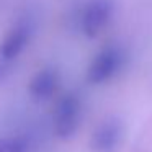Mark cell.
Here are the masks:
<instances>
[{"instance_id":"cell-1","label":"cell","mask_w":152,"mask_h":152,"mask_svg":"<svg viewBox=\"0 0 152 152\" xmlns=\"http://www.w3.org/2000/svg\"><path fill=\"white\" fill-rule=\"evenodd\" d=\"M126 62V54L119 46H106L93 57L87 70V80L90 83H105L111 80Z\"/></svg>"},{"instance_id":"cell-2","label":"cell","mask_w":152,"mask_h":152,"mask_svg":"<svg viewBox=\"0 0 152 152\" xmlns=\"http://www.w3.org/2000/svg\"><path fill=\"white\" fill-rule=\"evenodd\" d=\"M82 119V102L75 93H66L57 102L53 115L54 132L61 139H70L77 132Z\"/></svg>"},{"instance_id":"cell-3","label":"cell","mask_w":152,"mask_h":152,"mask_svg":"<svg viewBox=\"0 0 152 152\" xmlns=\"http://www.w3.org/2000/svg\"><path fill=\"white\" fill-rule=\"evenodd\" d=\"M34 18L33 15L26 13L17 21L13 28L7 33L5 39L0 44V57L5 61H13L25 51V48L30 44L34 33Z\"/></svg>"},{"instance_id":"cell-4","label":"cell","mask_w":152,"mask_h":152,"mask_svg":"<svg viewBox=\"0 0 152 152\" xmlns=\"http://www.w3.org/2000/svg\"><path fill=\"white\" fill-rule=\"evenodd\" d=\"M111 17H113L111 0H90L82 10L80 28H82L85 36L95 38L110 23Z\"/></svg>"},{"instance_id":"cell-5","label":"cell","mask_w":152,"mask_h":152,"mask_svg":"<svg viewBox=\"0 0 152 152\" xmlns=\"http://www.w3.org/2000/svg\"><path fill=\"white\" fill-rule=\"evenodd\" d=\"M123 123L116 118H108L95 128L90 145L95 152H116L123 139Z\"/></svg>"},{"instance_id":"cell-6","label":"cell","mask_w":152,"mask_h":152,"mask_svg":"<svg viewBox=\"0 0 152 152\" xmlns=\"http://www.w3.org/2000/svg\"><path fill=\"white\" fill-rule=\"evenodd\" d=\"M59 87V74L53 67H44V69L38 70L33 75L30 85H28V92L34 100L41 102V100H48L54 95V92Z\"/></svg>"},{"instance_id":"cell-7","label":"cell","mask_w":152,"mask_h":152,"mask_svg":"<svg viewBox=\"0 0 152 152\" xmlns=\"http://www.w3.org/2000/svg\"><path fill=\"white\" fill-rule=\"evenodd\" d=\"M7 152H28V141L26 137H8Z\"/></svg>"},{"instance_id":"cell-8","label":"cell","mask_w":152,"mask_h":152,"mask_svg":"<svg viewBox=\"0 0 152 152\" xmlns=\"http://www.w3.org/2000/svg\"><path fill=\"white\" fill-rule=\"evenodd\" d=\"M7 74H8V61L0 57V82L7 77Z\"/></svg>"},{"instance_id":"cell-9","label":"cell","mask_w":152,"mask_h":152,"mask_svg":"<svg viewBox=\"0 0 152 152\" xmlns=\"http://www.w3.org/2000/svg\"><path fill=\"white\" fill-rule=\"evenodd\" d=\"M8 147V139H0V152H7Z\"/></svg>"}]
</instances>
